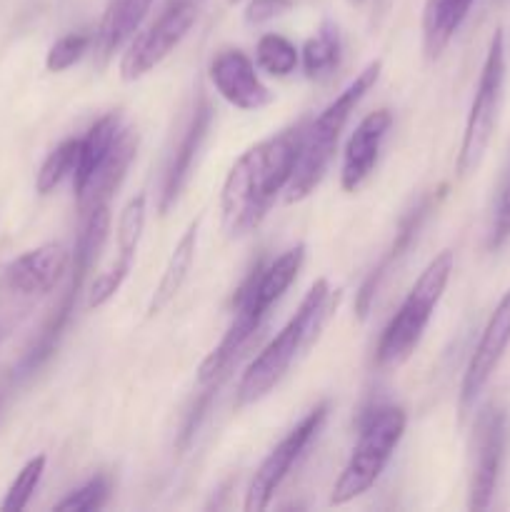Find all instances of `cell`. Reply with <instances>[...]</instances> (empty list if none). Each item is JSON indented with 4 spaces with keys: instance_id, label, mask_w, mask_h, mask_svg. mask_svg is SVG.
<instances>
[{
    "instance_id": "6da1fadb",
    "label": "cell",
    "mask_w": 510,
    "mask_h": 512,
    "mask_svg": "<svg viewBox=\"0 0 510 512\" xmlns=\"http://www.w3.org/2000/svg\"><path fill=\"white\" fill-rule=\"evenodd\" d=\"M300 135L303 125L285 128L255 143L235 160L220 193L223 228L230 238H243L258 228L275 198L288 188L298 160Z\"/></svg>"
},
{
    "instance_id": "7a4b0ae2",
    "label": "cell",
    "mask_w": 510,
    "mask_h": 512,
    "mask_svg": "<svg viewBox=\"0 0 510 512\" xmlns=\"http://www.w3.org/2000/svg\"><path fill=\"white\" fill-rule=\"evenodd\" d=\"M303 260L305 245H295V248L285 250L283 255L270 260L268 265H260V268H255L253 273L248 275V280L240 285L238 298H235L233 323L225 330L220 343L210 350L208 358L200 363V385H218L220 380L228 375V370L233 368L235 360L240 358V353L248 348L250 340H253L255 333L260 330V325L265 323V318L270 315L273 305L278 303V300L283 298L285 290L295 283L300 268H303Z\"/></svg>"
},
{
    "instance_id": "3957f363",
    "label": "cell",
    "mask_w": 510,
    "mask_h": 512,
    "mask_svg": "<svg viewBox=\"0 0 510 512\" xmlns=\"http://www.w3.org/2000/svg\"><path fill=\"white\" fill-rule=\"evenodd\" d=\"M338 300L340 290L330 288L325 278L315 280L310 285L293 318L285 323V328L265 345L263 353L243 373V380L238 385V405L258 403L285 378V373L293 368L295 360L323 333L325 323L333 315V310L338 308Z\"/></svg>"
},
{
    "instance_id": "277c9868",
    "label": "cell",
    "mask_w": 510,
    "mask_h": 512,
    "mask_svg": "<svg viewBox=\"0 0 510 512\" xmlns=\"http://www.w3.org/2000/svg\"><path fill=\"white\" fill-rule=\"evenodd\" d=\"M383 63L373 60L365 65L348 85L338 93L333 103L323 108V113L313 120V123L303 125V135H300V150L298 160H295L293 178L288 183V203H298V200L308 198L318 183L323 180L325 170H328L330 160H333L335 148H338L340 133H343L345 123H348L350 113L360 105V100L370 93L380 78Z\"/></svg>"
},
{
    "instance_id": "5b68a950",
    "label": "cell",
    "mask_w": 510,
    "mask_h": 512,
    "mask_svg": "<svg viewBox=\"0 0 510 512\" xmlns=\"http://www.w3.org/2000/svg\"><path fill=\"white\" fill-rule=\"evenodd\" d=\"M453 265V250H443L425 265L420 278L415 280L410 293L405 295V300L380 335L378 348H375V363L380 368H398L418 348L420 338L448 288Z\"/></svg>"
},
{
    "instance_id": "8992f818",
    "label": "cell",
    "mask_w": 510,
    "mask_h": 512,
    "mask_svg": "<svg viewBox=\"0 0 510 512\" xmlns=\"http://www.w3.org/2000/svg\"><path fill=\"white\" fill-rule=\"evenodd\" d=\"M405 425H408V415L398 405H378L365 415L358 443L333 485L330 505L350 503L378 483L385 465L390 463L395 448L403 440Z\"/></svg>"
},
{
    "instance_id": "52a82bcc",
    "label": "cell",
    "mask_w": 510,
    "mask_h": 512,
    "mask_svg": "<svg viewBox=\"0 0 510 512\" xmlns=\"http://www.w3.org/2000/svg\"><path fill=\"white\" fill-rule=\"evenodd\" d=\"M110 228V205H95L93 210L83 215V225H80L78 240H75L73 258H70V283L65 288L63 298H60L58 308L53 310V315L48 318V323L40 330L38 340L33 343V348L25 353L23 363H20V373L30 375L55 353L60 343V335L68 328L70 318L75 313V303L80 298V290H83L85 275L90 273V268L98 260L100 248H103L105 238H108Z\"/></svg>"
},
{
    "instance_id": "ba28073f",
    "label": "cell",
    "mask_w": 510,
    "mask_h": 512,
    "mask_svg": "<svg viewBox=\"0 0 510 512\" xmlns=\"http://www.w3.org/2000/svg\"><path fill=\"white\" fill-rule=\"evenodd\" d=\"M505 95V35L503 28H495L488 43L483 70H480L478 85H475L473 103H470L468 120H465L463 140H460L455 173L458 178H470L480 163L485 160L490 143H493L495 128L500 120Z\"/></svg>"
},
{
    "instance_id": "9c48e42d",
    "label": "cell",
    "mask_w": 510,
    "mask_h": 512,
    "mask_svg": "<svg viewBox=\"0 0 510 512\" xmlns=\"http://www.w3.org/2000/svg\"><path fill=\"white\" fill-rule=\"evenodd\" d=\"M198 20V5L195 0H173L145 33L130 40L128 50L120 60V78L138 80L158 68L175 48L185 40L190 28Z\"/></svg>"
},
{
    "instance_id": "30bf717a",
    "label": "cell",
    "mask_w": 510,
    "mask_h": 512,
    "mask_svg": "<svg viewBox=\"0 0 510 512\" xmlns=\"http://www.w3.org/2000/svg\"><path fill=\"white\" fill-rule=\"evenodd\" d=\"M330 405L320 403L275 445L268 453V458L260 463V468L255 470L253 480L248 485V493H245V510L248 512H263L273 500V495L278 493V488L283 485V480L288 478V473L293 470V465L298 463L300 455L305 453L310 443L318 438V433L323 430L325 420H328Z\"/></svg>"
},
{
    "instance_id": "8fae6325",
    "label": "cell",
    "mask_w": 510,
    "mask_h": 512,
    "mask_svg": "<svg viewBox=\"0 0 510 512\" xmlns=\"http://www.w3.org/2000/svg\"><path fill=\"white\" fill-rule=\"evenodd\" d=\"M505 443H508V413L490 403L478 413L473 428V463H470L468 508L488 510L498 488L503 468Z\"/></svg>"
},
{
    "instance_id": "7c38bea8",
    "label": "cell",
    "mask_w": 510,
    "mask_h": 512,
    "mask_svg": "<svg viewBox=\"0 0 510 512\" xmlns=\"http://www.w3.org/2000/svg\"><path fill=\"white\" fill-rule=\"evenodd\" d=\"M508 345H510V288L505 290L500 303L495 305V310L490 313L488 323H485L483 333H480L478 345H475L473 355H470V363L468 368H465L463 383H460V395H458L460 418H465V415L475 408V403H478V398L483 395V390L488 388L495 368H498L500 360H503Z\"/></svg>"
},
{
    "instance_id": "4fadbf2b",
    "label": "cell",
    "mask_w": 510,
    "mask_h": 512,
    "mask_svg": "<svg viewBox=\"0 0 510 512\" xmlns=\"http://www.w3.org/2000/svg\"><path fill=\"white\" fill-rule=\"evenodd\" d=\"M208 78L215 93L238 110H260L273 103V93L260 80L255 63L238 48H225L213 55Z\"/></svg>"
},
{
    "instance_id": "5bb4252c",
    "label": "cell",
    "mask_w": 510,
    "mask_h": 512,
    "mask_svg": "<svg viewBox=\"0 0 510 512\" xmlns=\"http://www.w3.org/2000/svg\"><path fill=\"white\" fill-rule=\"evenodd\" d=\"M73 253L60 243H45L15 258L3 270V290L15 298H40L48 295L70 270Z\"/></svg>"
},
{
    "instance_id": "9a60e30c",
    "label": "cell",
    "mask_w": 510,
    "mask_h": 512,
    "mask_svg": "<svg viewBox=\"0 0 510 512\" xmlns=\"http://www.w3.org/2000/svg\"><path fill=\"white\" fill-rule=\"evenodd\" d=\"M145 195H135L125 203V208L120 210L118 218V260L110 265L105 273H100L98 278L93 280L88 293V308H100V305L108 303L115 293L120 290V285L125 283V278L133 270V260L135 253H138L140 238H143L145 230Z\"/></svg>"
},
{
    "instance_id": "2e32d148",
    "label": "cell",
    "mask_w": 510,
    "mask_h": 512,
    "mask_svg": "<svg viewBox=\"0 0 510 512\" xmlns=\"http://www.w3.org/2000/svg\"><path fill=\"white\" fill-rule=\"evenodd\" d=\"M210 125H213V108H210L208 98L200 95L195 103L193 113H190L188 125H185L183 135H180L178 145H175L170 163L163 175V188H160V213L168 215V210L178 203L180 193L188 185L190 175H193L195 160H198L203 143L208 140Z\"/></svg>"
},
{
    "instance_id": "e0dca14e",
    "label": "cell",
    "mask_w": 510,
    "mask_h": 512,
    "mask_svg": "<svg viewBox=\"0 0 510 512\" xmlns=\"http://www.w3.org/2000/svg\"><path fill=\"white\" fill-rule=\"evenodd\" d=\"M393 128V113L388 108H378L375 113H368L353 130L348 138L343 153V165H340V185L345 193H355L363 188L365 180L373 175L378 165L380 145L385 135Z\"/></svg>"
},
{
    "instance_id": "ac0fdd59",
    "label": "cell",
    "mask_w": 510,
    "mask_h": 512,
    "mask_svg": "<svg viewBox=\"0 0 510 512\" xmlns=\"http://www.w3.org/2000/svg\"><path fill=\"white\" fill-rule=\"evenodd\" d=\"M443 190H438V193H428L423 195V198L418 200V203L413 205V208L408 210V213L403 215V220H400V228L398 233H395V240L390 243V248L385 250V255L380 258L378 268H373V273L365 278L363 288H360L358 293V300H355V310H358L360 318H365L370 310V305H373L375 295H378V290L383 288V283L388 280V275L393 273L395 265L400 263V260L405 258V253L410 250V245L415 243V238H418L420 228L425 225V220L430 218V213H433L435 208H438L440 198H443Z\"/></svg>"
},
{
    "instance_id": "d6986e66",
    "label": "cell",
    "mask_w": 510,
    "mask_h": 512,
    "mask_svg": "<svg viewBox=\"0 0 510 512\" xmlns=\"http://www.w3.org/2000/svg\"><path fill=\"white\" fill-rule=\"evenodd\" d=\"M135 153H138V135L130 128H123V133H120L118 143H115L113 153L108 155L103 168H100L98 175L90 180L88 188L78 195L80 213L85 215L88 210H93L95 205H110V198H113V193L120 188V183H123Z\"/></svg>"
},
{
    "instance_id": "ffe728a7",
    "label": "cell",
    "mask_w": 510,
    "mask_h": 512,
    "mask_svg": "<svg viewBox=\"0 0 510 512\" xmlns=\"http://www.w3.org/2000/svg\"><path fill=\"white\" fill-rule=\"evenodd\" d=\"M123 128L125 125H123V118H120V113H108L103 115V118L88 130V133H85V138H80L78 163H75V170H73L75 198L88 188L90 180H93L95 175H98V170L103 168V163L108 160V155L113 153Z\"/></svg>"
},
{
    "instance_id": "44dd1931",
    "label": "cell",
    "mask_w": 510,
    "mask_h": 512,
    "mask_svg": "<svg viewBox=\"0 0 510 512\" xmlns=\"http://www.w3.org/2000/svg\"><path fill=\"white\" fill-rule=\"evenodd\" d=\"M153 0H108L103 20H100L98 35H95V50L100 55V63L118 53L125 43L135 38L140 23L150 13Z\"/></svg>"
},
{
    "instance_id": "7402d4cb",
    "label": "cell",
    "mask_w": 510,
    "mask_h": 512,
    "mask_svg": "<svg viewBox=\"0 0 510 512\" xmlns=\"http://www.w3.org/2000/svg\"><path fill=\"white\" fill-rule=\"evenodd\" d=\"M198 233H200V218H195L193 223L185 228V233L180 235V240L175 243L173 253H170L168 265L163 270V278H160L158 288L153 290V298L148 303V318L158 315L160 310L168 308L173 303L175 295L180 293V288L188 280L190 268H193L195 250H198Z\"/></svg>"
},
{
    "instance_id": "603a6c76",
    "label": "cell",
    "mask_w": 510,
    "mask_h": 512,
    "mask_svg": "<svg viewBox=\"0 0 510 512\" xmlns=\"http://www.w3.org/2000/svg\"><path fill=\"white\" fill-rule=\"evenodd\" d=\"M475 0H425L423 8V48L430 60L440 58L468 18Z\"/></svg>"
},
{
    "instance_id": "cb8c5ba5",
    "label": "cell",
    "mask_w": 510,
    "mask_h": 512,
    "mask_svg": "<svg viewBox=\"0 0 510 512\" xmlns=\"http://www.w3.org/2000/svg\"><path fill=\"white\" fill-rule=\"evenodd\" d=\"M340 33L333 23H325L313 38L305 40L300 50V63L310 80H323L335 73L340 65Z\"/></svg>"
},
{
    "instance_id": "d4e9b609",
    "label": "cell",
    "mask_w": 510,
    "mask_h": 512,
    "mask_svg": "<svg viewBox=\"0 0 510 512\" xmlns=\"http://www.w3.org/2000/svg\"><path fill=\"white\" fill-rule=\"evenodd\" d=\"M255 63L263 73L273 75V78H288L298 68L300 50L285 35L268 33L255 45Z\"/></svg>"
},
{
    "instance_id": "484cf974",
    "label": "cell",
    "mask_w": 510,
    "mask_h": 512,
    "mask_svg": "<svg viewBox=\"0 0 510 512\" xmlns=\"http://www.w3.org/2000/svg\"><path fill=\"white\" fill-rule=\"evenodd\" d=\"M78 150H80V138H68L43 160L38 175H35V190L38 195H48L63 183L65 175H70L78 163Z\"/></svg>"
},
{
    "instance_id": "4316f807",
    "label": "cell",
    "mask_w": 510,
    "mask_h": 512,
    "mask_svg": "<svg viewBox=\"0 0 510 512\" xmlns=\"http://www.w3.org/2000/svg\"><path fill=\"white\" fill-rule=\"evenodd\" d=\"M45 473V455H35L28 463L20 468V473L15 475V480L10 483L8 493H5L3 503H0V510L3 512H20L28 508L30 498H33L35 488H38L40 478Z\"/></svg>"
},
{
    "instance_id": "83f0119b",
    "label": "cell",
    "mask_w": 510,
    "mask_h": 512,
    "mask_svg": "<svg viewBox=\"0 0 510 512\" xmlns=\"http://www.w3.org/2000/svg\"><path fill=\"white\" fill-rule=\"evenodd\" d=\"M90 45H93V38H90L88 33L63 35V38L55 40V43L50 45L48 58H45V68H48L50 73H63V70L73 68V65L88 53Z\"/></svg>"
},
{
    "instance_id": "f1b7e54d",
    "label": "cell",
    "mask_w": 510,
    "mask_h": 512,
    "mask_svg": "<svg viewBox=\"0 0 510 512\" xmlns=\"http://www.w3.org/2000/svg\"><path fill=\"white\" fill-rule=\"evenodd\" d=\"M110 495V483L105 475H95L90 478L83 488H78L75 493H70L68 498L60 500L55 505V510L60 512H90V510H100L105 505Z\"/></svg>"
},
{
    "instance_id": "f546056e",
    "label": "cell",
    "mask_w": 510,
    "mask_h": 512,
    "mask_svg": "<svg viewBox=\"0 0 510 512\" xmlns=\"http://www.w3.org/2000/svg\"><path fill=\"white\" fill-rule=\"evenodd\" d=\"M510 240V163L505 168L503 180H500L498 195L493 205V225H490L488 248L500 250Z\"/></svg>"
},
{
    "instance_id": "4dcf8cb0",
    "label": "cell",
    "mask_w": 510,
    "mask_h": 512,
    "mask_svg": "<svg viewBox=\"0 0 510 512\" xmlns=\"http://www.w3.org/2000/svg\"><path fill=\"white\" fill-rule=\"evenodd\" d=\"M290 8H293V0H250L245 5V23L263 25L285 15Z\"/></svg>"
},
{
    "instance_id": "1f68e13d",
    "label": "cell",
    "mask_w": 510,
    "mask_h": 512,
    "mask_svg": "<svg viewBox=\"0 0 510 512\" xmlns=\"http://www.w3.org/2000/svg\"><path fill=\"white\" fill-rule=\"evenodd\" d=\"M390 5H393V0H375V5H373V25H378L380 20H383L385 15L390 13Z\"/></svg>"
},
{
    "instance_id": "d6a6232c",
    "label": "cell",
    "mask_w": 510,
    "mask_h": 512,
    "mask_svg": "<svg viewBox=\"0 0 510 512\" xmlns=\"http://www.w3.org/2000/svg\"><path fill=\"white\" fill-rule=\"evenodd\" d=\"M353 3H355V5H360V3H365V0H353Z\"/></svg>"
},
{
    "instance_id": "836d02e7",
    "label": "cell",
    "mask_w": 510,
    "mask_h": 512,
    "mask_svg": "<svg viewBox=\"0 0 510 512\" xmlns=\"http://www.w3.org/2000/svg\"><path fill=\"white\" fill-rule=\"evenodd\" d=\"M230 3H240V0H230Z\"/></svg>"
}]
</instances>
